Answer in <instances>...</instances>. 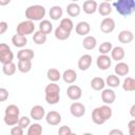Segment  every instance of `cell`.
<instances>
[{"instance_id": "8d00e7d4", "label": "cell", "mask_w": 135, "mask_h": 135, "mask_svg": "<svg viewBox=\"0 0 135 135\" xmlns=\"http://www.w3.org/2000/svg\"><path fill=\"white\" fill-rule=\"evenodd\" d=\"M3 120H4V123L6 126H16L18 123V120H19V116L18 115H6L4 114V117H3Z\"/></svg>"}, {"instance_id": "30bf717a", "label": "cell", "mask_w": 135, "mask_h": 135, "mask_svg": "<svg viewBox=\"0 0 135 135\" xmlns=\"http://www.w3.org/2000/svg\"><path fill=\"white\" fill-rule=\"evenodd\" d=\"M70 112L74 117H82L85 114V107L81 102H73L70 107Z\"/></svg>"}, {"instance_id": "7bdbcfd3", "label": "cell", "mask_w": 135, "mask_h": 135, "mask_svg": "<svg viewBox=\"0 0 135 135\" xmlns=\"http://www.w3.org/2000/svg\"><path fill=\"white\" fill-rule=\"evenodd\" d=\"M58 134H59V135H71V134H72V130H71L70 127H68V126H62V127L59 128Z\"/></svg>"}, {"instance_id": "603a6c76", "label": "cell", "mask_w": 135, "mask_h": 135, "mask_svg": "<svg viewBox=\"0 0 135 135\" xmlns=\"http://www.w3.org/2000/svg\"><path fill=\"white\" fill-rule=\"evenodd\" d=\"M80 12H81V8L76 2H72L66 6V13L70 17H77L79 16Z\"/></svg>"}, {"instance_id": "4dcf8cb0", "label": "cell", "mask_w": 135, "mask_h": 135, "mask_svg": "<svg viewBox=\"0 0 135 135\" xmlns=\"http://www.w3.org/2000/svg\"><path fill=\"white\" fill-rule=\"evenodd\" d=\"M60 99V94L58 92L45 93V101L49 104H57Z\"/></svg>"}, {"instance_id": "b9f144b4", "label": "cell", "mask_w": 135, "mask_h": 135, "mask_svg": "<svg viewBox=\"0 0 135 135\" xmlns=\"http://www.w3.org/2000/svg\"><path fill=\"white\" fill-rule=\"evenodd\" d=\"M17 124L20 128H22V129L28 128V126L31 124V119L27 116H21V117H19V120H18V123Z\"/></svg>"}, {"instance_id": "484cf974", "label": "cell", "mask_w": 135, "mask_h": 135, "mask_svg": "<svg viewBox=\"0 0 135 135\" xmlns=\"http://www.w3.org/2000/svg\"><path fill=\"white\" fill-rule=\"evenodd\" d=\"M17 69L21 73H28L32 70V60H18Z\"/></svg>"}, {"instance_id": "7a4b0ae2", "label": "cell", "mask_w": 135, "mask_h": 135, "mask_svg": "<svg viewBox=\"0 0 135 135\" xmlns=\"http://www.w3.org/2000/svg\"><path fill=\"white\" fill-rule=\"evenodd\" d=\"M113 5L116 12L123 17L132 15L135 11V0H117Z\"/></svg>"}, {"instance_id": "8fae6325", "label": "cell", "mask_w": 135, "mask_h": 135, "mask_svg": "<svg viewBox=\"0 0 135 135\" xmlns=\"http://www.w3.org/2000/svg\"><path fill=\"white\" fill-rule=\"evenodd\" d=\"M30 114H31V118H33L34 120H41L45 116V109L42 105L37 104L31 109Z\"/></svg>"}, {"instance_id": "681fc988", "label": "cell", "mask_w": 135, "mask_h": 135, "mask_svg": "<svg viewBox=\"0 0 135 135\" xmlns=\"http://www.w3.org/2000/svg\"><path fill=\"white\" fill-rule=\"evenodd\" d=\"M11 2V0H0V6H5Z\"/></svg>"}, {"instance_id": "836d02e7", "label": "cell", "mask_w": 135, "mask_h": 135, "mask_svg": "<svg viewBox=\"0 0 135 135\" xmlns=\"http://www.w3.org/2000/svg\"><path fill=\"white\" fill-rule=\"evenodd\" d=\"M33 41L37 44V45H41V44H44L45 41H46V35L41 33L40 31H37L34 33V36H33Z\"/></svg>"}, {"instance_id": "e575fe53", "label": "cell", "mask_w": 135, "mask_h": 135, "mask_svg": "<svg viewBox=\"0 0 135 135\" xmlns=\"http://www.w3.org/2000/svg\"><path fill=\"white\" fill-rule=\"evenodd\" d=\"M105 84L110 88H117L120 84V79L117 75H109L105 79Z\"/></svg>"}, {"instance_id": "4316f807", "label": "cell", "mask_w": 135, "mask_h": 135, "mask_svg": "<svg viewBox=\"0 0 135 135\" xmlns=\"http://www.w3.org/2000/svg\"><path fill=\"white\" fill-rule=\"evenodd\" d=\"M105 81L101 77H94L91 80V88L95 91H101L104 89Z\"/></svg>"}, {"instance_id": "f35d334b", "label": "cell", "mask_w": 135, "mask_h": 135, "mask_svg": "<svg viewBox=\"0 0 135 135\" xmlns=\"http://www.w3.org/2000/svg\"><path fill=\"white\" fill-rule=\"evenodd\" d=\"M112 47H113L112 43H111V42H109V41H105V42H102V43L99 45L98 51H99V53H100V54L108 55V54L111 52Z\"/></svg>"}, {"instance_id": "ee69618b", "label": "cell", "mask_w": 135, "mask_h": 135, "mask_svg": "<svg viewBox=\"0 0 135 135\" xmlns=\"http://www.w3.org/2000/svg\"><path fill=\"white\" fill-rule=\"evenodd\" d=\"M8 98V91L5 88H0V102L7 100Z\"/></svg>"}, {"instance_id": "f5cc1de1", "label": "cell", "mask_w": 135, "mask_h": 135, "mask_svg": "<svg viewBox=\"0 0 135 135\" xmlns=\"http://www.w3.org/2000/svg\"><path fill=\"white\" fill-rule=\"evenodd\" d=\"M71 1H72V2H77L78 0H71Z\"/></svg>"}, {"instance_id": "cb8c5ba5", "label": "cell", "mask_w": 135, "mask_h": 135, "mask_svg": "<svg viewBox=\"0 0 135 135\" xmlns=\"http://www.w3.org/2000/svg\"><path fill=\"white\" fill-rule=\"evenodd\" d=\"M97 11L101 16H109L112 13V5L110 4V2L103 1L97 6Z\"/></svg>"}, {"instance_id": "44dd1931", "label": "cell", "mask_w": 135, "mask_h": 135, "mask_svg": "<svg viewBox=\"0 0 135 135\" xmlns=\"http://www.w3.org/2000/svg\"><path fill=\"white\" fill-rule=\"evenodd\" d=\"M12 43L16 47H23V46L26 45L27 39H26L25 36H22V35H19V34H15L12 37Z\"/></svg>"}, {"instance_id": "52a82bcc", "label": "cell", "mask_w": 135, "mask_h": 135, "mask_svg": "<svg viewBox=\"0 0 135 135\" xmlns=\"http://www.w3.org/2000/svg\"><path fill=\"white\" fill-rule=\"evenodd\" d=\"M66 95L71 100H78L82 96V90L76 84H71L66 90Z\"/></svg>"}, {"instance_id": "ac0fdd59", "label": "cell", "mask_w": 135, "mask_h": 135, "mask_svg": "<svg viewBox=\"0 0 135 135\" xmlns=\"http://www.w3.org/2000/svg\"><path fill=\"white\" fill-rule=\"evenodd\" d=\"M133 39H134V35L131 31L124 30V31H121L118 34V40H119V42H121L123 44H128V43L132 42Z\"/></svg>"}, {"instance_id": "8992f818", "label": "cell", "mask_w": 135, "mask_h": 135, "mask_svg": "<svg viewBox=\"0 0 135 135\" xmlns=\"http://www.w3.org/2000/svg\"><path fill=\"white\" fill-rule=\"evenodd\" d=\"M111 64H112V59L108 55L100 54L96 59V65L99 70L105 71L111 66Z\"/></svg>"}, {"instance_id": "6da1fadb", "label": "cell", "mask_w": 135, "mask_h": 135, "mask_svg": "<svg viewBox=\"0 0 135 135\" xmlns=\"http://www.w3.org/2000/svg\"><path fill=\"white\" fill-rule=\"evenodd\" d=\"M111 117H112V109L108 104L97 107L92 112V120L96 124H103Z\"/></svg>"}, {"instance_id": "7402d4cb", "label": "cell", "mask_w": 135, "mask_h": 135, "mask_svg": "<svg viewBox=\"0 0 135 135\" xmlns=\"http://www.w3.org/2000/svg\"><path fill=\"white\" fill-rule=\"evenodd\" d=\"M97 45V40L94 36H85L84 39L82 40V46L85 49V50H94Z\"/></svg>"}, {"instance_id": "f907efd6", "label": "cell", "mask_w": 135, "mask_h": 135, "mask_svg": "<svg viewBox=\"0 0 135 135\" xmlns=\"http://www.w3.org/2000/svg\"><path fill=\"white\" fill-rule=\"evenodd\" d=\"M134 110H135V104H133V105L131 107V110H130V114H131V116H132V117H135Z\"/></svg>"}, {"instance_id": "9c48e42d", "label": "cell", "mask_w": 135, "mask_h": 135, "mask_svg": "<svg viewBox=\"0 0 135 135\" xmlns=\"http://www.w3.org/2000/svg\"><path fill=\"white\" fill-rule=\"evenodd\" d=\"M45 121L50 126H58L61 122V115L56 111H50L44 116Z\"/></svg>"}, {"instance_id": "1f68e13d", "label": "cell", "mask_w": 135, "mask_h": 135, "mask_svg": "<svg viewBox=\"0 0 135 135\" xmlns=\"http://www.w3.org/2000/svg\"><path fill=\"white\" fill-rule=\"evenodd\" d=\"M122 89L126 92H133L135 90V80L132 77H127L122 82Z\"/></svg>"}, {"instance_id": "816d5d0a", "label": "cell", "mask_w": 135, "mask_h": 135, "mask_svg": "<svg viewBox=\"0 0 135 135\" xmlns=\"http://www.w3.org/2000/svg\"><path fill=\"white\" fill-rule=\"evenodd\" d=\"M103 1H105V2H111L112 0H103Z\"/></svg>"}, {"instance_id": "ffe728a7", "label": "cell", "mask_w": 135, "mask_h": 135, "mask_svg": "<svg viewBox=\"0 0 135 135\" xmlns=\"http://www.w3.org/2000/svg\"><path fill=\"white\" fill-rule=\"evenodd\" d=\"M34 56H35V53L31 49H22L17 54L18 60H32Z\"/></svg>"}, {"instance_id": "5bb4252c", "label": "cell", "mask_w": 135, "mask_h": 135, "mask_svg": "<svg viewBox=\"0 0 135 135\" xmlns=\"http://www.w3.org/2000/svg\"><path fill=\"white\" fill-rule=\"evenodd\" d=\"M61 78L65 83L72 84L77 80V73L72 69H68L63 72V74L61 75Z\"/></svg>"}, {"instance_id": "3957f363", "label": "cell", "mask_w": 135, "mask_h": 135, "mask_svg": "<svg viewBox=\"0 0 135 135\" xmlns=\"http://www.w3.org/2000/svg\"><path fill=\"white\" fill-rule=\"evenodd\" d=\"M45 13H46L45 7L40 4L30 5L25 9V17L27 20L31 21H40L45 16Z\"/></svg>"}, {"instance_id": "4fadbf2b", "label": "cell", "mask_w": 135, "mask_h": 135, "mask_svg": "<svg viewBox=\"0 0 135 135\" xmlns=\"http://www.w3.org/2000/svg\"><path fill=\"white\" fill-rule=\"evenodd\" d=\"M101 99L105 104H112L116 99L115 92L112 89H103L101 92Z\"/></svg>"}, {"instance_id": "83f0119b", "label": "cell", "mask_w": 135, "mask_h": 135, "mask_svg": "<svg viewBox=\"0 0 135 135\" xmlns=\"http://www.w3.org/2000/svg\"><path fill=\"white\" fill-rule=\"evenodd\" d=\"M54 35H55L56 39H58V40H66L71 36V32L62 28L61 26H57L56 30H55Z\"/></svg>"}, {"instance_id": "f546056e", "label": "cell", "mask_w": 135, "mask_h": 135, "mask_svg": "<svg viewBox=\"0 0 135 135\" xmlns=\"http://www.w3.org/2000/svg\"><path fill=\"white\" fill-rule=\"evenodd\" d=\"M39 31L45 35H49L53 31V24L49 20H42L39 23Z\"/></svg>"}, {"instance_id": "d590c367", "label": "cell", "mask_w": 135, "mask_h": 135, "mask_svg": "<svg viewBox=\"0 0 135 135\" xmlns=\"http://www.w3.org/2000/svg\"><path fill=\"white\" fill-rule=\"evenodd\" d=\"M42 133V127L39 123H33L28 126L27 135H40Z\"/></svg>"}, {"instance_id": "d6a6232c", "label": "cell", "mask_w": 135, "mask_h": 135, "mask_svg": "<svg viewBox=\"0 0 135 135\" xmlns=\"http://www.w3.org/2000/svg\"><path fill=\"white\" fill-rule=\"evenodd\" d=\"M16 69H17V65L12 61V62H8V63L3 64L2 72H3V74L6 75V76H12V75L15 74Z\"/></svg>"}, {"instance_id": "5b68a950", "label": "cell", "mask_w": 135, "mask_h": 135, "mask_svg": "<svg viewBox=\"0 0 135 135\" xmlns=\"http://www.w3.org/2000/svg\"><path fill=\"white\" fill-rule=\"evenodd\" d=\"M14 59V54L11 47L6 43H0V62L2 64L12 62Z\"/></svg>"}, {"instance_id": "bcb514c9", "label": "cell", "mask_w": 135, "mask_h": 135, "mask_svg": "<svg viewBox=\"0 0 135 135\" xmlns=\"http://www.w3.org/2000/svg\"><path fill=\"white\" fill-rule=\"evenodd\" d=\"M128 129H129L130 135H135V119H132L128 123Z\"/></svg>"}, {"instance_id": "d6986e66", "label": "cell", "mask_w": 135, "mask_h": 135, "mask_svg": "<svg viewBox=\"0 0 135 135\" xmlns=\"http://www.w3.org/2000/svg\"><path fill=\"white\" fill-rule=\"evenodd\" d=\"M115 74L117 76H126L130 72V66L126 62H118L114 68Z\"/></svg>"}, {"instance_id": "7c38bea8", "label": "cell", "mask_w": 135, "mask_h": 135, "mask_svg": "<svg viewBox=\"0 0 135 135\" xmlns=\"http://www.w3.org/2000/svg\"><path fill=\"white\" fill-rule=\"evenodd\" d=\"M92 61H93V58L91 55L89 54H84L82 55L79 59H78V69L80 71H86L91 64H92Z\"/></svg>"}, {"instance_id": "7dc6e473", "label": "cell", "mask_w": 135, "mask_h": 135, "mask_svg": "<svg viewBox=\"0 0 135 135\" xmlns=\"http://www.w3.org/2000/svg\"><path fill=\"white\" fill-rule=\"evenodd\" d=\"M7 27H8L7 22H5V21H0V35L4 34V33L7 31Z\"/></svg>"}, {"instance_id": "9a60e30c", "label": "cell", "mask_w": 135, "mask_h": 135, "mask_svg": "<svg viewBox=\"0 0 135 135\" xmlns=\"http://www.w3.org/2000/svg\"><path fill=\"white\" fill-rule=\"evenodd\" d=\"M75 31L79 36H86L91 31V26L86 21H80L76 24Z\"/></svg>"}, {"instance_id": "f1b7e54d", "label": "cell", "mask_w": 135, "mask_h": 135, "mask_svg": "<svg viewBox=\"0 0 135 135\" xmlns=\"http://www.w3.org/2000/svg\"><path fill=\"white\" fill-rule=\"evenodd\" d=\"M46 76H47V79H49L50 81H52V82H56V81H58V80L61 78L60 72H59L57 69H54V68L47 70Z\"/></svg>"}, {"instance_id": "e0dca14e", "label": "cell", "mask_w": 135, "mask_h": 135, "mask_svg": "<svg viewBox=\"0 0 135 135\" xmlns=\"http://www.w3.org/2000/svg\"><path fill=\"white\" fill-rule=\"evenodd\" d=\"M111 59L115 60V61H121L123 58H124V50L123 47L121 46H115V47H112L111 50Z\"/></svg>"}, {"instance_id": "277c9868", "label": "cell", "mask_w": 135, "mask_h": 135, "mask_svg": "<svg viewBox=\"0 0 135 135\" xmlns=\"http://www.w3.org/2000/svg\"><path fill=\"white\" fill-rule=\"evenodd\" d=\"M17 34L22 35V36H27L32 33L35 32V24L34 21L31 20H25V21H21L18 25H17Z\"/></svg>"}, {"instance_id": "2e32d148", "label": "cell", "mask_w": 135, "mask_h": 135, "mask_svg": "<svg viewBox=\"0 0 135 135\" xmlns=\"http://www.w3.org/2000/svg\"><path fill=\"white\" fill-rule=\"evenodd\" d=\"M97 6H98V4L95 0H86L82 4V9L85 14L91 15V14H94L97 11Z\"/></svg>"}, {"instance_id": "74e56055", "label": "cell", "mask_w": 135, "mask_h": 135, "mask_svg": "<svg viewBox=\"0 0 135 135\" xmlns=\"http://www.w3.org/2000/svg\"><path fill=\"white\" fill-rule=\"evenodd\" d=\"M59 26H61L62 28L69 31V32H72L73 28H74V23H73L72 19H70V18H62V19L60 20Z\"/></svg>"}, {"instance_id": "c3c4849f", "label": "cell", "mask_w": 135, "mask_h": 135, "mask_svg": "<svg viewBox=\"0 0 135 135\" xmlns=\"http://www.w3.org/2000/svg\"><path fill=\"white\" fill-rule=\"evenodd\" d=\"M114 134H117V135H123V132L120 131V130H117V129L110 131V135H114Z\"/></svg>"}, {"instance_id": "ab89813d", "label": "cell", "mask_w": 135, "mask_h": 135, "mask_svg": "<svg viewBox=\"0 0 135 135\" xmlns=\"http://www.w3.org/2000/svg\"><path fill=\"white\" fill-rule=\"evenodd\" d=\"M6 115H18L20 114V110L16 104H9L5 108V113Z\"/></svg>"}, {"instance_id": "d4e9b609", "label": "cell", "mask_w": 135, "mask_h": 135, "mask_svg": "<svg viewBox=\"0 0 135 135\" xmlns=\"http://www.w3.org/2000/svg\"><path fill=\"white\" fill-rule=\"evenodd\" d=\"M49 14H50V17H51L52 20H59L62 17L63 11L59 5H54L50 8Z\"/></svg>"}, {"instance_id": "60d3db41", "label": "cell", "mask_w": 135, "mask_h": 135, "mask_svg": "<svg viewBox=\"0 0 135 135\" xmlns=\"http://www.w3.org/2000/svg\"><path fill=\"white\" fill-rule=\"evenodd\" d=\"M44 92H45V93H53V92H58V93H60V86H59L56 82H52V81H51V83L45 86Z\"/></svg>"}, {"instance_id": "ba28073f", "label": "cell", "mask_w": 135, "mask_h": 135, "mask_svg": "<svg viewBox=\"0 0 135 135\" xmlns=\"http://www.w3.org/2000/svg\"><path fill=\"white\" fill-rule=\"evenodd\" d=\"M115 30V21L113 18L105 17L100 23V31L104 34H110Z\"/></svg>"}, {"instance_id": "f6af8a7d", "label": "cell", "mask_w": 135, "mask_h": 135, "mask_svg": "<svg viewBox=\"0 0 135 135\" xmlns=\"http://www.w3.org/2000/svg\"><path fill=\"white\" fill-rule=\"evenodd\" d=\"M11 134L12 135H23V129L20 128L19 126L13 127L12 130H11Z\"/></svg>"}]
</instances>
